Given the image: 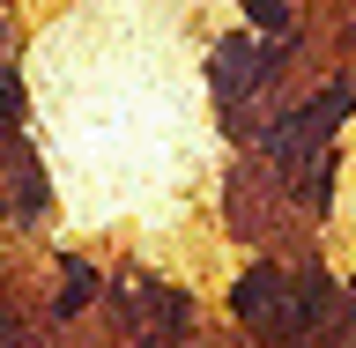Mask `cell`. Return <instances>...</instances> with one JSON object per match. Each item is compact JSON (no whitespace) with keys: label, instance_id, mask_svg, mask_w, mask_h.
Listing matches in <instances>:
<instances>
[{"label":"cell","instance_id":"1","mask_svg":"<svg viewBox=\"0 0 356 348\" xmlns=\"http://www.w3.org/2000/svg\"><path fill=\"white\" fill-rule=\"evenodd\" d=\"M267 297H275V274H267V267L238 282V311H245V319H260V311H267Z\"/></svg>","mask_w":356,"mask_h":348},{"label":"cell","instance_id":"2","mask_svg":"<svg viewBox=\"0 0 356 348\" xmlns=\"http://www.w3.org/2000/svg\"><path fill=\"white\" fill-rule=\"evenodd\" d=\"M252 22H260V30H275V22H282V0H252Z\"/></svg>","mask_w":356,"mask_h":348}]
</instances>
